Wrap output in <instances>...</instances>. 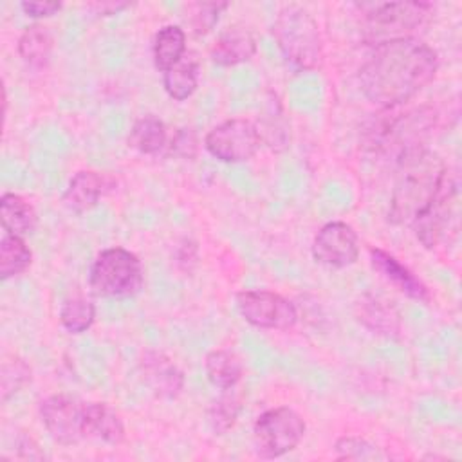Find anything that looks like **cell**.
<instances>
[{"label":"cell","mask_w":462,"mask_h":462,"mask_svg":"<svg viewBox=\"0 0 462 462\" xmlns=\"http://www.w3.org/2000/svg\"><path fill=\"white\" fill-rule=\"evenodd\" d=\"M437 52L406 36L374 47L359 70V85L368 101L383 110L397 108L419 94L437 74Z\"/></svg>","instance_id":"6da1fadb"},{"label":"cell","mask_w":462,"mask_h":462,"mask_svg":"<svg viewBox=\"0 0 462 462\" xmlns=\"http://www.w3.org/2000/svg\"><path fill=\"white\" fill-rule=\"evenodd\" d=\"M397 168L388 218L397 226H411L435 199L448 168L439 155L426 148L401 157Z\"/></svg>","instance_id":"7a4b0ae2"},{"label":"cell","mask_w":462,"mask_h":462,"mask_svg":"<svg viewBox=\"0 0 462 462\" xmlns=\"http://www.w3.org/2000/svg\"><path fill=\"white\" fill-rule=\"evenodd\" d=\"M273 34L285 63L294 72L318 69L323 60V45L318 22L300 5H285L274 23Z\"/></svg>","instance_id":"3957f363"},{"label":"cell","mask_w":462,"mask_h":462,"mask_svg":"<svg viewBox=\"0 0 462 462\" xmlns=\"http://www.w3.org/2000/svg\"><path fill=\"white\" fill-rule=\"evenodd\" d=\"M143 263L132 251L125 247L103 249L88 276L90 291L101 298H130L143 289Z\"/></svg>","instance_id":"277c9868"},{"label":"cell","mask_w":462,"mask_h":462,"mask_svg":"<svg viewBox=\"0 0 462 462\" xmlns=\"http://www.w3.org/2000/svg\"><path fill=\"white\" fill-rule=\"evenodd\" d=\"M305 435V420L289 408L278 406L263 411L253 426L256 451L265 458H276L292 451Z\"/></svg>","instance_id":"5b68a950"},{"label":"cell","mask_w":462,"mask_h":462,"mask_svg":"<svg viewBox=\"0 0 462 462\" xmlns=\"http://www.w3.org/2000/svg\"><path fill=\"white\" fill-rule=\"evenodd\" d=\"M426 2H386L366 14L365 36L375 45L410 36L428 16Z\"/></svg>","instance_id":"8992f818"},{"label":"cell","mask_w":462,"mask_h":462,"mask_svg":"<svg viewBox=\"0 0 462 462\" xmlns=\"http://www.w3.org/2000/svg\"><path fill=\"white\" fill-rule=\"evenodd\" d=\"M240 316L258 328L289 330L298 321V310L292 301L273 291H242L236 294Z\"/></svg>","instance_id":"52a82bcc"},{"label":"cell","mask_w":462,"mask_h":462,"mask_svg":"<svg viewBox=\"0 0 462 462\" xmlns=\"http://www.w3.org/2000/svg\"><path fill=\"white\" fill-rule=\"evenodd\" d=\"M260 134L256 125L233 117L211 128L204 139L206 150L222 162H242L251 159L260 148Z\"/></svg>","instance_id":"ba28073f"},{"label":"cell","mask_w":462,"mask_h":462,"mask_svg":"<svg viewBox=\"0 0 462 462\" xmlns=\"http://www.w3.org/2000/svg\"><path fill=\"white\" fill-rule=\"evenodd\" d=\"M40 417L49 435L63 446H70L85 439V402L76 397L56 393L40 404Z\"/></svg>","instance_id":"9c48e42d"},{"label":"cell","mask_w":462,"mask_h":462,"mask_svg":"<svg viewBox=\"0 0 462 462\" xmlns=\"http://www.w3.org/2000/svg\"><path fill=\"white\" fill-rule=\"evenodd\" d=\"M312 256L327 267H348L359 256V240L352 226L341 220L325 224L312 240Z\"/></svg>","instance_id":"30bf717a"},{"label":"cell","mask_w":462,"mask_h":462,"mask_svg":"<svg viewBox=\"0 0 462 462\" xmlns=\"http://www.w3.org/2000/svg\"><path fill=\"white\" fill-rule=\"evenodd\" d=\"M455 195H457L455 177L449 173V170H446L442 184H440L435 199L411 222L415 236L419 238V242L424 247L433 249L439 244V240L442 238V235L448 227V222H449V213H451V208H453Z\"/></svg>","instance_id":"8fae6325"},{"label":"cell","mask_w":462,"mask_h":462,"mask_svg":"<svg viewBox=\"0 0 462 462\" xmlns=\"http://www.w3.org/2000/svg\"><path fill=\"white\" fill-rule=\"evenodd\" d=\"M139 372L150 392L161 399H175L184 388L182 370L159 350H146L141 356Z\"/></svg>","instance_id":"7c38bea8"},{"label":"cell","mask_w":462,"mask_h":462,"mask_svg":"<svg viewBox=\"0 0 462 462\" xmlns=\"http://www.w3.org/2000/svg\"><path fill=\"white\" fill-rule=\"evenodd\" d=\"M370 263L388 283L397 287L406 296H410L417 301H424V303L430 301L428 287L406 265H402L393 254L386 253L384 249L372 247L370 249Z\"/></svg>","instance_id":"4fadbf2b"},{"label":"cell","mask_w":462,"mask_h":462,"mask_svg":"<svg viewBox=\"0 0 462 462\" xmlns=\"http://www.w3.org/2000/svg\"><path fill=\"white\" fill-rule=\"evenodd\" d=\"M85 439L117 446L125 440V424L116 410L105 402H85Z\"/></svg>","instance_id":"5bb4252c"},{"label":"cell","mask_w":462,"mask_h":462,"mask_svg":"<svg viewBox=\"0 0 462 462\" xmlns=\"http://www.w3.org/2000/svg\"><path fill=\"white\" fill-rule=\"evenodd\" d=\"M357 319L372 332L395 337L401 332V318L399 312L384 300L377 296H363L356 303Z\"/></svg>","instance_id":"9a60e30c"},{"label":"cell","mask_w":462,"mask_h":462,"mask_svg":"<svg viewBox=\"0 0 462 462\" xmlns=\"http://www.w3.org/2000/svg\"><path fill=\"white\" fill-rule=\"evenodd\" d=\"M256 52L254 38L244 29L222 32L209 49V58L220 67H233L249 61Z\"/></svg>","instance_id":"2e32d148"},{"label":"cell","mask_w":462,"mask_h":462,"mask_svg":"<svg viewBox=\"0 0 462 462\" xmlns=\"http://www.w3.org/2000/svg\"><path fill=\"white\" fill-rule=\"evenodd\" d=\"M105 189L106 180L101 173L92 170H81L70 179L63 195V202L69 209L76 213H85L99 202Z\"/></svg>","instance_id":"e0dca14e"},{"label":"cell","mask_w":462,"mask_h":462,"mask_svg":"<svg viewBox=\"0 0 462 462\" xmlns=\"http://www.w3.org/2000/svg\"><path fill=\"white\" fill-rule=\"evenodd\" d=\"M2 227L9 235L25 236L36 227L38 217L34 208L18 193H4L0 199Z\"/></svg>","instance_id":"ac0fdd59"},{"label":"cell","mask_w":462,"mask_h":462,"mask_svg":"<svg viewBox=\"0 0 462 462\" xmlns=\"http://www.w3.org/2000/svg\"><path fill=\"white\" fill-rule=\"evenodd\" d=\"M204 368L209 383L220 390L235 388L244 375V365L240 357L226 348L211 350L206 356Z\"/></svg>","instance_id":"d6986e66"},{"label":"cell","mask_w":462,"mask_h":462,"mask_svg":"<svg viewBox=\"0 0 462 462\" xmlns=\"http://www.w3.org/2000/svg\"><path fill=\"white\" fill-rule=\"evenodd\" d=\"M54 38L45 25H29L18 38V54L25 65L43 69L52 54Z\"/></svg>","instance_id":"ffe728a7"},{"label":"cell","mask_w":462,"mask_h":462,"mask_svg":"<svg viewBox=\"0 0 462 462\" xmlns=\"http://www.w3.org/2000/svg\"><path fill=\"white\" fill-rule=\"evenodd\" d=\"M166 94L175 101L188 99L199 85V61L193 54H184L171 69L162 72Z\"/></svg>","instance_id":"44dd1931"},{"label":"cell","mask_w":462,"mask_h":462,"mask_svg":"<svg viewBox=\"0 0 462 462\" xmlns=\"http://www.w3.org/2000/svg\"><path fill=\"white\" fill-rule=\"evenodd\" d=\"M186 54V32L179 25H164L153 38V63L161 72L171 69Z\"/></svg>","instance_id":"7402d4cb"},{"label":"cell","mask_w":462,"mask_h":462,"mask_svg":"<svg viewBox=\"0 0 462 462\" xmlns=\"http://www.w3.org/2000/svg\"><path fill=\"white\" fill-rule=\"evenodd\" d=\"M166 125L159 117L148 114L134 123L128 143L144 155H155L166 146Z\"/></svg>","instance_id":"603a6c76"},{"label":"cell","mask_w":462,"mask_h":462,"mask_svg":"<svg viewBox=\"0 0 462 462\" xmlns=\"http://www.w3.org/2000/svg\"><path fill=\"white\" fill-rule=\"evenodd\" d=\"M256 130L260 134V139L271 148V150H283L289 144V125L282 112V105L278 99L267 101V106L260 117V123L256 125Z\"/></svg>","instance_id":"cb8c5ba5"},{"label":"cell","mask_w":462,"mask_h":462,"mask_svg":"<svg viewBox=\"0 0 462 462\" xmlns=\"http://www.w3.org/2000/svg\"><path fill=\"white\" fill-rule=\"evenodd\" d=\"M32 260V253L27 247L23 236L5 233L0 240V278L7 280L22 274Z\"/></svg>","instance_id":"d4e9b609"},{"label":"cell","mask_w":462,"mask_h":462,"mask_svg":"<svg viewBox=\"0 0 462 462\" xmlns=\"http://www.w3.org/2000/svg\"><path fill=\"white\" fill-rule=\"evenodd\" d=\"M96 319V307L81 294L69 296L60 307V321L70 334L87 332Z\"/></svg>","instance_id":"484cf974"},{"label":"cell","mask_w":462,"mask_h":462,"mask_svg":"<svg viewBox=\"0 0 462 462\" xmlns=\"http://www.w3.org/2000/svg\"><path fill=\"white\" fill-rule=\"evenodd\" d=\"M242 410V399L240 395L233 390H222V395L218 399H215L211 402V406L208 408V424L209 428L217 433L222 435L226 431H229Z\"/></svg>","instance_id":"4316f807"},{"label":"cell","mask_w":462,"mask_h":462,"mask_svg":"<svg viewBox=\"0 0 462 462\" xmlns=\"http://www.w3.org/2000/svg\"><path fill=\"white\" fill-rule=\"evenodd\" d=\"M227 7L226 2H195L188 4V16L186 22L189 23L191 31L199 36L208 34L215 23L218 22L220 13Z\"/></svg>","instance_id":"83f0119b"},{"label":"cell","mask_w":462,"mask_h":462,"mask_svg":"<svg viewBox=\"0 0 462 462\" xmlns=\"http://www.w3.org/2000/svg\"><path fill=\"white\" fill-rule=\"evenodd\" d=\"M2 401H7L11 395H14L16 392H20L27 383H31V368L25 361L13 357V359H5L2 365Z\"/></svg>","instance_id":"f1b7e54d"},{"label":"cell","mask_w":462,"mask_h":462,"mask_svg":"<svg viewBox=\"0 0 462 462\" xmlns=\"http://www.w3.org/2000/svg\"><path fill=\"white\" fill-rule=\"evenodd\" d=\"M337 458L341 460H381L384 455L368 440L359 437H341L336 442Z\"/></svg>","instance_id":"f546056e"},{"label":"cell","mask_w":462,"mask_h":462,"mask_svg":"<svg viewBox=\"0 0 462 462\" xmlns=\"http://www.w3.org/2000/svg\"><path fill=\"white\" fill-rule=\"evenodd\" d=\"M197 148H199V139L191 128H180L173 135L171 144H170L171 153H175L179 157H188V159H191L197 153Z\"/></svg>","instance_id":"4dcf8cb0"},{"label":"cell","mask_w":462,"mask_h":462,"mask_svg":"<svg viewBox=\"0 0 462 462\" xmlns=\"http://www.w3.org/2000/svg\"><path fill=\"white\" fill-rule=\"evenodd\" d=\"M22 11L27 14V16H32V18H47V16H52L56 14L60 9H61V2H49V0H36V2H22L20 4Z\"/></svg>","instance_id":"1f68e13d"},{"label":"cell","mask_w":462,"mask_h":462,"mask_svg":"<svg viewBox=\"0 0 462 462\" xmlns=\"http://www.w3.org/2000/svg\"><path fill=\"white\" fill-rule=\"evenodd\" d=\"M14 446L18 448V457H22V458H29V460L43 458V453L38 449V444L27 435H20L18 440L14 442Z\"/></svg>","instance_id":"d6a6232c"}]
</instances>
